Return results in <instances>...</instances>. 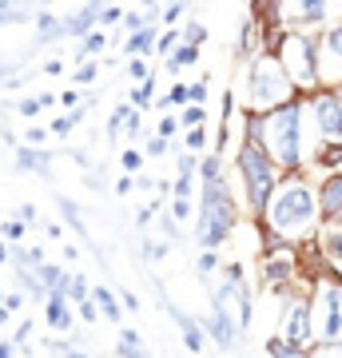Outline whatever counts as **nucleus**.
Returning a JSON list of instances; mask_svg holds the SVG:
<instances>
[{
	"label": "nucleus",
	"mask_w": 342,
	"mask_h": 358,
	"mask_svg": "<svg viewBox=\"0 0 342 358\" xmlns=\"http://www.w3.org/2000/svg\"><path fill=\"white\" fill-rule=\"evenodd\" d=\"M266 128V148L275 152L283 167H299V108L294 103H283L263 120Z\"/></svg>",
	"instance_id": "f257e3e1"
},
{
	"label": "nucleus",
	"mask_w": 342,
	"mask_h": 358,
	"mask_svg": "<svg viewBox=\"0 0 342 358\" xmlns=\"http://www.w3.org/2000/svg\"><path fill=\"white\" fill-rule=\"evenodd\" d=\"M231 219H235V211H231L227 192H223V183H219V179H211V183H207V195H203L199 243H207V247L223 243V239H227V231H231Z\"/></svg>",
	"instance_id": "f03ea898"
},
{
	"label": "nucleus",
	"mask_w": 342,
	"mask_h": 358,
	"mask_svg": "<svg viewBox=\"0 0 342 358\" xmlns=\"http://www.w3.org/2000/svg\"><path fill=\"white\" fill-rule=\"evenodd\" d=\"M311 219H315V199H311V192H306L303 183H291V187H283V192L275 195V203H271V223L279 231H306Z\"/></svg>",
	"instance_id": "7ed1b4c3"
},
{
	"label": "nucleus",
	"mask_w": 342,
	"mask_h": 358,
	"mask_svg": "<svg viewBox=\"0 0 342 358\" xmlns=\"http://www.w3.org/2000/svg\"><path fill=\"white\" fill-rule=\"evenodd\" d=\"M247 84H251V103L255 108H275V103L283 108L287 88H291V76H287V68H283L279 60H255Z\"/></svg>",
	"instance_id": "20e7f679"
},
{
	"label": "nucleus",
	"mask_w": 342,
	"mask_h": 358,
	"mask_svg": "<svg viewBox=\"0 0 342 358\" xmlns=\"http://www.w3.org/2000/svg\"><path fill=\"white\" fill-rule=\"evenodd\" d=\"M315 331L322 343H342V287L339 282H318L315 294Z\"/></svg>",
	"instance_id": "39448f33"
},
{
	"label": "nucleus",
	"mask_w": 342,
	"mask_h": 358,
	"mask_svg": "<svg viewBox=\"0 0 342 358\" xmlns=\"http://www.w3.org/2000/svg\"><path fill=\"white\" fill-rule=\"evenodd\" d=\"M239 167H243V179H247V195H251V203L263 211V207L271 203L275 176H271V164H266V155L259 152V143H247V148H243Z\"/></svg>",
	"instance_id": "423d86ee"
},
{
	"label": "nucleus",
	"mask_w": 342,
	"mask_h": 358,
	"mask_svg": "<svg viewBox=\"0 0 342 358\" xmlns=\"http://www.w3.org/2000/svg\"><path fill=\"white\" fill-rule=\"evenodd\" d=\"M283 64L299 84H315V56H311V44L303 36H287L283 40Z\"/></svg>",
	"instance_id": "0eeeda50"
},
{
	"label": "nucleus",
	"mask_w": 342,
	"mask_h": 358,
	"mask_svg": "<svg viewBox=\"0 0 342 358\" xmlns=\"http://www.w3.org/2000/svg\"><path fill=\"white\" fill-rule=\"evenodd\" d=\"M306 322H311V310H306V303H294V307L283 315V343L299 350V346L311 338V327H306Z\"/></svg>",
	"instance_id": "6e6552de"
},
{
	"label": "nucleus",
	"mask_w": 342,
	"mask_h": 358,
	"mask_svg": "<svg viewBox=\"0 0 342 358\" xmlns=\"http://www.w3.org/2000/svg\"><path fill=\"white\" fill-rule=\"evenodd\" d=\"M315 115H318V128H322L327 140H342V103H339V96H318Z\"/></svg>",
	"instance_id": "1a4fd4ad"
},
{
	"label": "nucleus",
	"mask_w": 342,
	"mask_h": 358,
	"mask_svg": "<svg viewBox=\"0 0 342 358\" xmlns=\"http://www.w3.org/2000/svg\"><path fill=\"white\" fill-rule=\"evenodd\" d=\"M207 327H211V334H215L219 346H231V343H235V327H231L223 303H215V315H211V322H207Z\"/></svg>",
	"instance_id": "9d476101"
},
{
	"label": "nucleus",
	"mask_w": 342,
	"mask_h": 358,
	"mask_svg": "<svg viewBox=\"0 0 342 358\" xmlns=\"http://www.w3.org/2000/svg\"><path fill=\"white\" fill-rule=\"evenodd\" d=\"M171 315L179 319V331H183V343H187V350H191V355H199V350H203V331L195 327V319H187V315H183V310H176V307H171Z\"/></svg>",
	"instance_id": "9b49d317"
},
{
	"label": "nucleus",
	"mask_w": 342,
	"mask_h": 358,
	"mask_svg": "<svg viewBox=\"0 0 342 358\" xmlns=\"http://www.w3.org/2000/svg\"><path fill=\"white\" fill-rule=\"evenodd\" d=\"M342 211V176L322 183V215H339Z\"/></svg>",
	"instance_id": "f8f14e48"
},
{
	"label": "nucleus",
	"mask_w": 342,
	"mask_h": 358,
	"mask_svg": "<svg viewBox=\"0 0 342 358\" xmlns=\"http://www.w3.org/2000/svg\"><path fill=\"white\" fill-rule=\"evenodd\" d=\"M96 303L104 307V315H108V322H120V307H115V299L108 287H96Z\"/></svg>",
	"instance_id": "ddd939ff"
},
{
	"label": "nucleus",
	"mask_w": 342,
	"mask_h": 358,
	"mask_svg": "<svg viewBox=\"0 0 342 358\" xmlns=\"http://www.w3.org/2000/svg\"><path fill=\"white\" fill-rule=\"evenodd\" d=\"M16 159H20V167H24V171H28V167H40V171H48V167H44V164H48V155H44V152L20 148V152H16Z\"/></svg>",
	"instance_id": "4468645a"
},
{
	"label": "nucleus",
	"mask_w": 342,
	"mask_h": 358,
	"mask_svg": "<svg viewBox=\"0 0 342 358\" xmlns=\"http://www.w3.org/2000/svg\"><path fill=\"white\" fill-rule=\"evenodd\" d=\"M183 40H187V48H199L203 40H207V28L191 20V24H187V32H183Z\"/></svg>",
	"instance_id": "2eb2a0df"
},
{
	"label": "nucleus",
	"mask_w": 342,
	"mask_h": 358,
	"mask_svg": "<svg viewBox=\"0 0 342 358\" xmlns=\"http://www.w3.org/2000/svg\"><path fill=\"white\" fill-rule=\"evenodd\" d=\"M152 36H155V32H136V36H127V52H143V48H152Z\"/></svg>",
	"instance_id": "dca6fc26"
},
{
	"label": "nucleus",
	"mask_w": 342,
	"mask_h": 358,
	"mask_svg": "<svg viewBox=\"0 0 342 358\" xmlns=\"http://www.w3.org/2000/svg\"><path fill=\"white\" fill-rule=\"evenodd\" d=\"M76 120H80V112H76V115H64V120H56V124H52V131H56V136H64V140H68V131L76 128Z\"/></svg>",
	"instance_id": "f3484780"
},
{
	"label": "nucleus",
	"mask_w": 342,
	"mask_h": 358,
	"mask_svg": "<svg viewBox=\"0 0 342 358\" xmlns=\"http://www.w3.org/2000/svg\"><path fill=\"white\" fill-rule=\"evenodd\" d=\"M120 164H124V171H140V164H143V155H140V152H131V148H127V152L120 155Z\"/></svg>",
	"instance_id": "a211bd4d"
},
{
	"label": "nucleus",
	"mask_w": 342,
	"mask_h": 358,
	"mask_svg": "<svg viewBox=\"0 0 342 358\" xmlns=\"http://www.w3.org/2000/svg\"><path fill=\"white\" fill-rule=\"evenodd\" d=\"M191 60H195V48H179V52H176V60H171V68H167V72H179V68L191 64Z\"/></svg>",
	"instance_id": "6ab92c4d"
},
{
	"label": "nucleus",
	"mask_w": 342,
	"mask_h": 358,
	"mask_svg": "<svg viewBox=\"0 0 342 358\" xmlns=\"http://www.w3.org/2000/svg\"><path fill=\"white\" fill-rule=\"evenodd\" d=\"M271 355H275V358H306V355H299V350L287 346V343H271Z\"/></svg>",
	"instance_id": "aec40b11"
},
{
	"label": "nucleus",
	"mask_w": 342,
	"mask_h": 358,
	"mask_svg": "<svg viewBox=\"0 0 342 358\" xmlns=\"http://www.w3.org/2000/svg\"><path fill=\"white\" fill-rule=\"evenodd\" d=\"M72 299H76V303H84V294H88V282H84V275H76V279H72Z\"/></svg>",
	"instance_id": "412c9836"
},
{
	"label": "nucleus",
	"mask_w": 342,
	"mask_h": 358,
	"mask_svg": "<svg viewBox=\"0 0 342 358\" xmlns=\"http://www.w3.org/2000/svg\"><path fill=\"white\" fill-rule=\"evenodd\" d=\"M104 44H108V36H104V32H92V36L84 40V52H100Z\"/></svg>",
	"instance_id": "4be33fe9"
},
{
	"label": "nucleus",
	"mask_w": 342,
	"mask_h": 358,
	"mask_svg": "<svg viewBox=\"0 0 342 358\" xmlns=\"http://www.w3.org/2000/svg\"><path fill=\"white\" fill-rule=\"evenodd\" d=\"M183 100H191V88H183V84H176L167 92V103H183Z\"/></svg>",
	"instance_id": "5701e85b"
},
{
	"label": "nucleus",
	"mask_w": 342,
	"mask_h": 358,
	"mask_svg": "<svg viewBox=\"0 0 342 358\" xmlns=\"http://www.w3.org/2000/svg\"><path fill=\"white\" fill-rule=\"evenodd\" d=\"M24 227H28V223L13 219V223H4V235H8V239H24Z\"/></svg>",
	"instance_id": "b1692460"
},
{
	"label": "nucleus",
	"mask_w": 342,
	"mask_h": 358,
	"mask_svg": "<svg viewBox=\"0 0 342 358\" xmlns=\"http://www.w3.org/2000/svg\"><path fill=\"white\" fill-rule=\"evenodd\" d=\"M203 143H207V136H203V128H195V131H187V148H191V152H199Z\"/></svg>",
	"instance_id": "393cba45"
},
{
	"label": "nucleus",
	"mask_w": 342,
	"mask_h": 358,
	"mask_svg": "<svg viewBox=\"0 0 342 358\" xmlns=\"http://www.w3.org/2000/svg\"><path fill=\"white\" fill-rule=\"evenodd\" d=\"M40 108H44L40 96H36V100H20V112H24V115H40Z\"/></svg>",
	"instance_id": "a878e982"
},
{
	"label": "nucleus",
	"mask_w": 342,
	"mask_h": 358,
	"mask_svg": "<svg viewBox=\"0 0 342 358\" xmlns=\"http://www.w3.org/2000/svg\"><path fill=\"white\" fill-rule=\"evenodd\" d=\"M115 20H124L120 8H104V13H100V24H115Z\"/></svg>",
	"instance_id": "bb28decb"
},
{
	"label": "nucleus",
	"mask_w": 342,
	"mask_h": 358,
	"mask_svg": "<svg viewBox=\"0 0 342 358\" xmlns=\"http://www.w3.org/2000/svg\"><path fill=\"white\" fill-rule=\"evenodd\" d=\"M330 52H334V56H342V28H334V32H330Z\"/></svg>",
	"instance_id": "cd10ccee"
},
{
	"label": "nucleus",
	"mask_w": 342,
	"mask_h": 358,
	"mask_svg": "<svg viewBox=\"0 0 342 358\" xmlns=\"http://www.w3.org/2000/svg\"><path fill=\"white\" fill-rule=\"evenodd\" d=\"M88 80H96V64H84L76 72V84H88Z\"/></svg>",
	"instance_id": "c85d7f7f"
},
{
	"label": "nucleus",
	"mask_w": 342,
	"mask_h": 358,
	"mask_svg": "<svg viewBox=\"0 0 342 358\" xmlns=\"http://www.w3.org/2000/svg\"><path fill=\"white\" fill-rule=\"evenodd\" d=\"M164 152H167V140L164 136H155V140L148 143V155H164Z\"/></svg>",
	"instance_id": "c756f323"
},
{
	"label": "nucleus",
	"mask_w": 342,
	"mask_h": 358,
	"mask_svg": "<svg viewBox=\"0 0 342 358\" xmlns=\"http://www.w3.org/2000/svg\"><path fill=\"white\" fill-rule=\"evenodd\" d=\"M131 80H148V64L143 60H131Z\"/></svg>",
	"instance_id": "7c9ffc66"
},
{
	"label": "nucleus",
	"mask_w": 342,
	"mask_h": 358,
	"mask_svg": "<svg viewBox=\"0 0 342 358\" xmlns=\"http://www.w3.org/2000/svg\"><path fill=\"white\" fill-rule=\"evenodd\" d=\"M183 124H203V108H187L183 112Z\"/></svg>",
	"instance_id": "2f4dec72"
},
{
	"label": "nucleus",
	"mask_w": 342,
	"mask_h": 358,
	"mask_svg": "<svg viewBox=\"0 0 342 358\" xmlns=\"http://www.w3.org/2000/svg\"><path fill=\"white\" fill-rule=\"evenodd\" d=\"M327 247H330V255L342 259V235H327Z\"/></svg>",
	"instance_id": "473e14b6"
},
{
	"label": "nucleus",
	"mask_w": 342,
	"mask_h": 358,
	"mask_svg": "<svg viewBox=\"0 0 342 358\" xmlns=\"http://www.w3.org/2000/svg\"><path fill=\"white\" fill-rule=\"evenodd\" d=\"M191 215V203L187 199H176V219H187Z\"/></svg>",
	"instance_id": "72a5a7b5"
},
{
	"label": "nucleus",
	"mask_w": 342,
	"mask_h": 358,
	"mask_svg": "<svg viewBox=\"0 0 342 358\" xmlns=\"http://www.w3.org/2000/svg\"><path fill=\"white\" fill-rule=\"evenodd\" d=\"M203 96H207V84H191V100H195V108H199Z\"/></svg>",
	"instance_id": "f704fd0d"
},
{
	"label": "nucleus",
	"mask_w": 342,
	"mask_h": 358,
	"mask_svg": "<svg viewBox=\"0 0 342 358\" xmlns=\"http://www.w3.org/2000/svg\"><path fill=\"white\" fill-rule=\"evenodd\" d=\"M155 48H159V52H171V48H176V32H167V36L159 40V44H155Z\"/></svg>",
	"instance_id": "c9c22d12"
},
{
	"label": "nucleus",
	"mask_w": 342,
	"mask_h": 358,
	"mask_svg": "<svg viewBox=\"0 0 342 358\" xmlns=\"http://www.w3.org/2000/svg\"><path fill=\"white\" fill-rule=\"evenodd\" d=\"M199 271L207 275V271H215V255H199Z\"/></svg>",
	"instance_id": "e433bc0d"
},
{
	"label": "nucleus",
	"mask_w": 342,
	"mask_h": 358,
	"mask_svg": "<svg viewBox=\"0 0 342 358\" xmlns=\"http://www.w3.org/2000/svg\"><path fill=\"white\" fill-rule=\"evenodd\" d=\"M60 103H64V108H76V103H80V96H76V92H64V96H60Z\"/></svg>",
	"instance_id": "4c0bfd02"
},
{
	"label": "nucleus",
	"mask_w": 342,
	"mask_h": 358,
	"mask_svg": "<svg viewBox=\"0 0 342 358\" xmlns=\"http://www.w3.org/2000/svg\"><path fill=\"white\" fill-rule=\"evenodd\" d=\"M171 131H176V120H159V136H164V140L171 136Z\"/></svg>",
	"instance_id": "58836bf2"
},
{
	"label": "nucleus",
	"mask_w": 342,
	"mask_h": 358,
	"mask_svg": "<svg viewBox=\"0 0 342 358\" xmlns=\"http://www.w3.org/2000/svg\"><path fill=\"white\" fill-rule=\"evenodd\" d=\"M179 16H183V4H171V8L164 13V20H179Z\"/></svg>",
	"instance_id": "ea45409f"
},
{
	"label": "nucleus",
	"mask_w": 342,
	"mask_h": 358,
	"mask_svg": "<svg viewBox=\"0 0 342 358\" xmlns=\"http://www.w3.org/2000/svg\"><path fill=\"white\" fill-rule=\"evenodd\" d=\"M80 315H84L88 322H96V307H92V303H80Z\"/></svg>",
	"instance_id": "a19ab883"
},
{
	"label": "nucleus",
	"mask_w": 342,
	"mask_h": 358,
	"mask_svg": "<svg viewBox=\"0 0 342 358\" xmlns=\"http://www.w3.org/2000/svg\"><path fill=\"white\" fill-rule=\"evenodd\" d=\"M124 24H127V28H140V24H143V16H136V13H127V16H124Z\"/></svg>",
	"instance_id": "79ce46f5"
},
{
	"label": "nucleus",
	"mask_w": 342,
	"mask_h": 358,
	"mask_svg": "<svg viewBox=\"0 0 342 358\" xmlns=\"http://www.w3.org/2000/svg\"><path fill=\"white\" fill-rule=\"evenodd\" d=\"M44 72H48V76H56V72H64V64H60V60H48V64H44Z\"/></svg>",
	"instance_id": "37998d69"
},
{
	"label": "nucleus",
	"mask_w": 342,
	"mask_h": 358,
	"mask_svg": "<svg viewBox=\"0 0 342 358\" xmlns=\"http://www.w3.org/2000/svg\"><path fill=\"white\" fill-rule=\"evenodd\" d=\"M0 358H16V355H13V346H8V343H0Z\"/></svg>",
	"instance_id": "c03bdc74"
},
{
	"label": "nucleus",
	"mask_w": 342,
	"mask_h": 358,
	"mask_svg": "<svg viewBox=\"0 0 342 358\" xmlns=\"http://www.w3.org/2000/svg\"><path fill=\"white\" fill-rule=\"evenodd\" d=\"M64 358H84V355H80V350H64Z\"/></svg>",
	"instance_id": "a18cd8bd"
},
{
	"label": "nucleus",
	"mask_w": 342,
	"mask_h": 358,
	"mask_svg": "<svg viewBox=\"0 0 342 358\" xmlns=\"http://www.w3.org/2000/svg\"><path fill=\"white\" fill-rule=\"evenodd\" d=\"M4 259H8V247H4V243H0V263H4Z\"/></svg>",
	"instance_id": "49530a36"
},
{
	"label": "nucleus",
	"mask_w": 342,
	"mask_h": 358,
	"mask_svg": "<svg viewBox=\"0 0 342 358\" xmlns=\"http://www.w3.org/2000/svg\"><path fill=\"white\" fill-rule=\"evenodd\" d=\"M330 358H342V346H339V350H330Z\"/></svg>",
	"instance_id": "de8ad7c7"
}]
</instances>
